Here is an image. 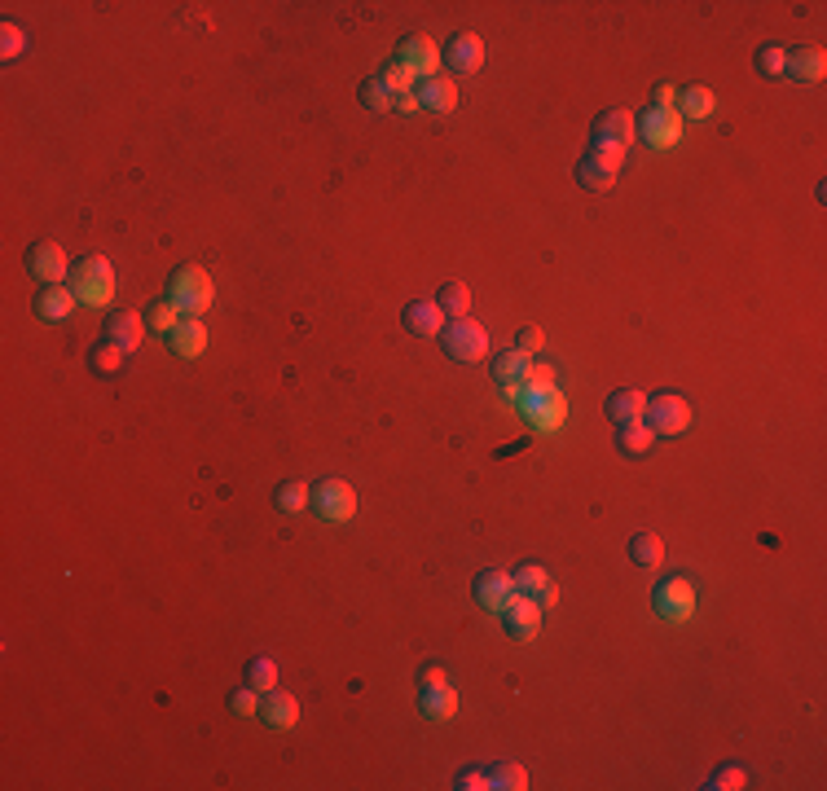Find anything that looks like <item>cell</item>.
I'll return each mask as SVG.
<instances>
[{
  "label": "cell",
  "instance_id": "obj_42",
  "mask_svg": "<svg viewBox=\"0 0 827 791\" xmlns=\"http://www.w3.org/2000/svg\"><path fill=\"white\" fill-rule=\"evenodd\" d=\"M515 348H520V352H528V356H533L537 348H542V330H537V326H524L520 334H515Z\"/></svg>",
  "mask_w": 827,
  "mask_h": 791
},
{
  "label": "cell",
  "instance_id": "obj_20",
  "mask_svg": "<svg viewBox=\"0 0 827 791\" xmlns=\"http://www.w3.org/2000/svg\"><path fill=\"white\" fill-rule=\"evenodd\" d=\"M401 326L410 330V334H440L445 330V313H440V304L436 299H414V304H405V313H401Z\"/></svg>",
  "mask_w": 827,
  "mask_h": 791
},
{
  "label": "cell",
  "instance_id": "obj_28",
  "mask_svg": "<svg viewBox=\"0 0 827 791\" xmlns=\"http://www.w3.org/2000/svg\"><path fill=\"white\" fill-rule=\"evenodd\" d=\"M713 106H718V97H713L709 88H682L678 93V115L682 119H709Z\"/></svg>",
  "mask_w": 827,
  "mask_h": 791
},
{
  "label": "cell",
  "instance_id": "obj_9",
  "mask_svg": "<svg viewBox=\"0 0 827 791\" xmlns=\"http://www.w3.org/2000/svg\"><path fill=\"white\" fill-rule=\"evenodd\" d=\"M396 62L414 75V80H432L440 71V44L427 40V36H405L396 44Z\"/></svg>",
  "mask_w": 827,
  "mask_h": 791
},
{
  "label": "cell",
  "instance_id": "obj_7",
  "mask_svg": "<svg viewBox=\"0 0 827 791\" xmlns=\"http://www.w3.org/2000/svg\"><path fill=\"white\" fill-rule=\"evenodd\" d=\"M652 603H656V611H660L665 620L682 625V620H687L691 611H696V585H691L687 576H665V581L656 585Z\"/></svg>",
  "mask_w": 827,
  "mask_h": 791
},
{
  "label": "cell",
  "instance_id": "obj_3",
  "mask_svg": "<svg viewBox=\"0 0 827 791\" xmlns=\"http://www.w3.org/2000/svg\"><path fill=\"white\" fill-rule=\"evenodd\" d=\"M625 163V150L621 146H608V141H594L586 150V159L577 163V185L581 189H594V194H608L616 185V172Z\"/></svg>",
  "mask_w": 827,
  "mask_h": 791
},
{
  "label": "cell",
  "instance_id": "obj_43",
  "mask_svg": "<svg viewBox=\"0 0 827 791\" xmlns=\"http://www.w3.org/2000/svg\"><path fill=\"white\" fill-rule=\"evenodd\" d=\"M674 102H678V88H669V84H656V88H652V106L674 110Z\"/></svg>",
  "mask_w": 827,
  "mask_h": 791
},
{
  "label": "cell",
  "instance_id": "obj_14",
  "mask_svg": "<svg viewBox=\"0 0 827 791\" xmlns=\"http://www.w3.org/2000/svg\"><path fill=\"white\" fill-rule=\"evenodd\" d=\"M638 137V124H634V110H603L599 124H594V141H608V146H621L630 150Z\"/></svg>",
  "mask_w": 827,
  "mask_h": 791
},
{
  "label": "cell",
  "instance_id": "obj_39",
  "mask_svg": "<svg viewBox=\"0 0 827 791\" xmlns=\"http://www.w3.org/2000/svg\"><path fill=\"white\" fill-rule=\"evenodd\" d=\"M744 783H748V774L740 770V765H722V770L709 778V787H713V791H740Z\"/></svg>",
  "mask_w": 827,
  "mask_h": 791
},
{
  "label": "cell",
  "instance_id": "obj_2",
  "mask_svg": "<svg viewBox=\"0 0 827 791\" xmlns=\"http://www.w3.org/2000/svg\"><path fill=\"white\" fill-rule=\"evenodd\" d=\"M71 286L75 295H80V304L88 308H106L110 299H115V269H110L106 255H88L71 269Z\"/></svg>",
  "mask_w": 827,
  "mask_h": 791
},
{
  "label": "cell",
  "instance_id": "obj_37",
  "mask_svg": "<svg viewBox=\"0 0 827 791\" xmlns=\"http://www.w3.org/2000/svg\"><path fill=\"white\" fill-rule=\"evenodd\" d=\"M229 712H238V717H260V690L256 686H238L234 695H229Z\"/></svg>",
  "mask_w": 827,
  "mask_h": 791
},
{
  "label": "cell",
  "instance_id": "obj_19",
  "mask_svg": "<svg viewBox=\"0 0 827 791\" xmlns=\"http://www.w3.org/2000/svg\"><path fill=\"white\" fill-rule=\"evenodd\" d=\"M528 374H533V356H528V352L511 348V352L493 356V383H498V387H506V392H515V387H524V383H528Z\"/></svg>",
  "mask_w": 827,
  "mask_h": 791
},
{
  "label": "cell",
  "instance_id": "obj_13",
  "mask_svg": "<svg viewBox=\"0 0 827 791\" xmlns=\"http://www.w3.org/2000/svg\"><path fill=\"white\" fill-rule=\"evenodd\" d=\"M471 594H476V603L484 611H502L515 598V576L511 572H480L476 585H471Z\"/></svg>",
  "mask_w": 827,
  "mask_h": 791
},
{
  "label": "cell",
  "instance_id": "obj_31",
  "mask_svg": "<svg viewBox=\"0 0 827 791\" xmlns=\"http://www.w3.org/2000/svg\"><path fill=\"white\" fill-rule=\"evenodd\" d=\"M660 559H665V545H660L656 532H638V537L630 541V563L634 567H660Z\"/></svg>",
  "mask_w": 827,
  "mask_h": 791
},
{
  "label": "cell",
  "instance_id": "obj_26",
  "mask_svg": "<svg viewBox=\"0 0 827 791\" xmlns=\"http://www.w3.org/2000/svg\"><path fill=\"white\" fill-rule=\"evenodd\" d=\"M652 440H656V431L647 427V422H625V427L616 431V449L630 453V458H643V453L652 449Z\"/></svg>",
  "mask_w": 827,
  "mask_h": 791
},
{
  "label": "cell",
  "instance_id": "obj_24",
  "mask_svg": "<svg viewBox=\"0 0 827 791\" xmlns=\"http://www.w3.org/2000/svg\"><path fill=\"white\" fill-rule=\"evenodd\" d=\"M168 348H172L176 356H198V352H203V348H207V326H203V317H185L181 326L168 334Z\"/></svg>",
  "mask_w": 827,
  "mask_h": 791
},
{
  "label": "cell",
  "instance_id": "obj_45",
  "mask_svg": "<svg viewBox=\"0 0 827 791\" xmlns=\"http://www.w3.org/2000/svg\"><path fill=\"white\" fill-rule=\"evenodd\" d=\"M392 110H396V115H414V110H418V97H414V93H401V97L392 102Z\"/></svg>",
  "mask_w": 827,
  "mask_h": 791
},
{
  "label": "cell",
  "instance_id": "obj_35",
  "mask_svg": "<svg viewBox=\"0 0 827 791\" xmlns=\"http://www.w3.org/2000/svg\"><path fill=\"white\" fill-rule=\"evenodd\" d=\"M753 66L766 75V80H779V75H784V66H788V53L779 49V44H762V49H757V58H753Z\"/></svg>",
  "mask_w": 827,
  "mask_h": 791
},
{
  "label": "cell",
  "instance_id": "obj_1",
  "mask_svg": "<svg viewBox=\"0 0 827 791\" xmlns=\"http://www.w3.org/2000/svg\"><path fill=\"white\" fill-rule=\"evenodd\" d=\"M168 299L181 308L185 317H203L207 308H212V299H216V286L198 264H181V269L168 277Z\"/></svg>",
  "mask_w": 827,
  "mask_h": 791
},
{
  "label": "cell",
  "instance_id": "obj_12",
  "mask_svg": "<svg viewBox=\"0 0 827 791\" xmlns=\"http://www.w3.org/2000/svg\"><path fill=\"white\" fill-rule=\"evenodd\" d=\"M440 62H449V71H458V75H476L484 66V40L471 36V31H458L440 49Z\"/></svg>",
  "mask_w": 827,
  "mask_h": 791
},
{
  "label": "cell",
  "instance_id": "obj_36",
  "mask_svg": "<svg viewBox=\"0 0 827 791\" xmlns=\"http://www.w3.org/2000/svg\"><path fill=\"white\" fill-rule=\"evenodd\" d=\"M247 682L260 690V695H269V690H278V664L269 660V655H260V660H251L247 668Z\"/></svg>",
  "mask_w": 827,
  "mask_h": 791
},
{
  "label": "cell",
  "instance_id": "obj_44",
  "mask_svg": "<svg viewBox=\"0 0 827 791\" xmlns=\"http://www.w3.org/2000/svg\"><path fill=\"white\" fill-rule=\"evenodd\" d=\"M427 682H449L445 664H427V668H423V677H418V686H427Z\"/></svg>",
  "mask_w": 827,
  "mask_h": 791
},
{
  "label": "cell",
  "instance_id": "obj_17",
  "mask_svg": "<svg viewBox=\"0 0 827 791\" xmlns=\"http://www.w3.org/2000/svg\"><path fill=\"white\" fill-rule=\"evenodd\" d=\"M823 71H827V53L819 49V44H801L797 53H788V66H784L788 80H797V84H819V80H823Z\"/></svg>",
  "mask_w": 827,
  "mask_h": 791
},
{
  "label": "cell",
  "instance_id": "obj_29",
  "mask_svg": "<svg viewBox=\"0 0 827 791\" xmlns=\"http://www.w3.org/2000/svg\"><path fill=\"white\" fill-rule=\"evenodd\" d=\"M181 321H185V313L172 304L168 295H163V299H154V304L146 308V326H150V330H159L163 339H168V334H172L176 326H181Z\"/></svg>",
  "mask_w": 827,
  "mask_h": 791
},
{
  "label": "cell",
  "instance_id": "obj_10",
  "mask_svg": "<svg viewBox=\"0 0 827 791\" xmlns=\"http://www.w3.org/2000/svg\"><path fill=\"white\" fill-rule=\"evenodd\" d=\"M638 124V137L647 141V146H656V150H669V146H678V137H682V115L678 110H643V115L634 119Z\"/></svg>",
  "mask_w": 827,
  "mask_h": 791
},
{
  "label": "cell",
  "instance_id": "obj_32",
  "mask_svg": "<svg viewBox=\"0 0 827 791\" xmlns=\"http://www.w3.org/2000/svg\"><path fill=\"white\" fill-rule=\"evenodd\" d=\"M392 102H396V97H392V88L383 84L379 75H370V80H361V106H366V110H374V115H388V110H392Z\"/></svg>",
  "mask_w": 827,
  "mask_h": 791
},
{
  "label": "cell",
  "instance_id": "obj_22",
  "mask_svg": "<svg viewBox=\"0 0 827 791\" xmlns=\"http://www.w3.org/2000/svg\"><path fill=\"white\" fill-rule=\"evenodd\" d=\"M80 308V295L71 291V286H44L36 295V317L40 321H66Z\"/></svg>",
  "mask_w": 827,
  "mask_h": 791
},
{
  "label": "cell",
  "instance_id": "obj_23",
  "mask_svg": "<svg viewBox=\"0 0 827 791\" xmlns=\"http://www.w3.org/2000/svg\"><path fill=\"white\" fill-rule=\"evenodd\" d=\"M146 330H150L146 317H137V313H110V321H106V339H115L124 352H137Z\"/></svg>",
  "mask_w": 827,
  "mask_h": 791
},
{
  "label": "cell",
  "instance_id": "obj_8",
  "mask_svg": "<svg viewBox=\"0 0 827 791\" xmlns=\"http://www.w3.org/2000/svg\"><path fill=\"white\" fill-rule=\"evenodd\" d=\"M27 273L36 277L40 286H66L71 282V264H66V251L58 242H36L27 251Z\"/></svg>",
  "mask_w": 827,
  "mask_h": 791
},
{
  "label": "cell",
  "instance_id": "obj_5",
  "mask_svg": "<svg viewBox=\"0 0 827 791\" xmlns=\"http://www.w3.org/2000/svg\"><path fill=\"white\" fill-rule=\"evenodd\" d=\"M440 343H445V352L454 356V361L476 365V361H484V352H489V330L476 326V321H467V317H458V321H449V326L440 330Z\"/></svg>",
  "mask_w": 827,
  "mask_h": 791
},
{
  "label": "cell",
  "instance_id": "obj_41",
  "mask_svg": "<svg viewBox=\"0 0 827 791\" xmlns=\"http://www.w3.org/2000/svg\"><path fill=\"white\" fill-rule=\"evenodd\" d=\"M454 787H458V791H480V787H489V774L476 770V765H467V770L454 778Z\"/></svg>",
  "mask_w": 827,
  "mask_h": 791
},
{
  "label": "cell",
  "instance_id": "obj_27",
  "mask_svg": "<svg viewBox=\"0 0 827 791\" xmlns=\"http://www.w3.org/2000/svg\"><path fill=\"white\" fill-rule=\"evenodd\" d=\"M124 348H119L115 339H102V343H93L88 348V365H93V374H119L124 370Z\"/></svg>",
  "mask_w": 827,
  "mask_h": 791
},
{
  "label": "cell",
  "instance_id": "obj_33",
  "mask_svg": "<svg viewBox=\"0 0 827 791\" xmlns=\"http://www.w3.org/2000/svg\"><path fill=\"white\" fill-rule=\"evenodd\" d=\"M436 304H440V313H449V317H467V308H471V291L462 282H445L440 286V295H436Z\"/></svg>",
  "mask_w": 827,
  "mask_h": 791
},
{
  "label": "cell",
  "instance_id": "obj_38",
  "mask_svg": "<svg viewBox=\"0 0 827 791\" xmlns=\"http://www.w3.org/2000/svg\"><path fill=\"white\" fill-rule=\"evenodd\" d=\"M379 80L392 88V97H401V93H414V75L405 71V66L396 62V58H392V62H388V66H383V71H379Z\"/></svg>",
  "mask_w": 827,
  "mask_h": 791
},
{
  "label": "cell",
  "instance_id": "obj_40",
  "mask_svg": "<svg viewBox=\"0 0 827 791\" xmlns=\"http://www.w3.org/2000/svg\"><path fill=\"white\" fill-rule=\"evenodd\" d=\"M0 40H5V44H0V53H5V58H18V53L27 49V36H22L14 22H5V27H0Z\"/></svg>",
  "mask_w": 827,
  "mask_h": 791
},
{
  "label": "cell",
  "instance_id": "obj_18",
  "mask_svg": "<svg viewBox=\"0 0 827 791\" xmlns=\"http://www.w3.org/2000/svg\"><path fill=\"white\" fill-rule=\"evenodd\" d=\"M418 712H423V717H432V721H454V712H458L454 686H449V682L418 686Z\"/></svg>",
  "mask_w": 827,
  "mask_h": 791
},
{
  "label": "cell",
  "instance_id": "obj_15",
  "mask_svg": "<svg viewBox=\"0 0 827 791\" xmlns=\"http://www.w3.org/2000/svg\"><path fill=\"white\" fill-rule=\"evenodd\" d=\"M515 594L537 598L542 607H555V603H559V589H555V581H550V572H546L542 563H524L520 572H515Z\"/></svg>",
  "mask_w": 827,
  "mask_h": 791
},
{
  "label": "cell",
  "instance_id": "obj_16",
  "mask_svg": "<svg viewBox=\"0 0 827 791\" xmlns=\"http://www.w3.org/2000/svg\"><path fill=\"white\" fill-rule=\"evenodd\" d=\"M414 97H418V110H432V115H449V110L458 106V84L454 80H418L414 84Z\"/></svg>",
  "mask_w": 827,
  "mask_h": 791
},
{
  "label": "cell",
  "instance_id": "obj_6",
  "mask_svg": "<svg viewBox=\"0 0 827 791\" xmlns=\"http://www.w3.org/2000/svg\"><path fill=\"white\" fill-rule=\"evenodd\" d=\"M643 422L656 431V436H669V440H674V436H682V431L691 427V405H687V400H682L678 392H660V396L647 400Z\"/></svg>",
  "mask_w": 827,
  "mask_h": 791
},
{
  "label": "cell",
  "instance_id": "obj_11",
  "mask_svg": "<svg viewBox=\"0 0 827 791\" xmlns=\"http://www.w3.org/2000/svg\"><path fill=\"white\" fill-rule=\"evenodd\" d=\"M498 616H502V629L520 642H533L537 629H542V603H537V598H524V594H515Z\"/></svg>",
  "mask_w": 827,
  "mask_h": 791
},
{
  "label": "cell",
  "instance_id": "obj_30",
  "mask_svg": "<svg viewBox=\"0 0 827 791\" xmlns=\"http://www.w3.org/2000/svg\"><path fill=\"white\" fill-rule=\"evenodd\" d=\"M489 787L493 791H524L528 787V770L524 765H515V761H498V765H489Z\"/></svg>",
  "mask_w": 827,
  "mask_h": 791
},
{
  "label": "cell",
  "instance_id": "obj_21",
  "mask_svg": "<svg viewBox=\"0 0 827 791\" xmlns=\"http://www.w3.org/2000/svg\"><path fill=\"white\" fill-rule=\"evenodd\" d=\"M295 717H300V704H295V695H286V690H269V695L260 699V721L269 730H291Z\"/></svg>",
  "mask_w": 827,
  "mask_h": 791
},
{
  "label": "cell",
  "instance_id": "obj_4",
  "mask_svg": "<svg viewBox=\"0 0 827 791\" xmlns=\"http://www.w3.org/2000/svg\"><path fill=\"white\" fill-rule=\"evenodd\" d=\"M308 510L326 523H348L357 515V493H352V484H344V479H322L308 493Z\"/></svg>",
  "mask_w": 827,
  "mask_h": 791
},
{
  "label": "cell",
  "instance_id": "obj_34",
  "mask_svg": "<svg viewBox=\"0 0 827 791\" xmlns=\"http://www.w3.org/2000/svg\"><path fill=\"white\" fill-rule=\"evenodd\" d=\"M308 493H313V488H308L304 479H286L278 493H273V501H278L282 515H295V510H304V506H308Z\"/></svg>",
  "mask_w": 827,
  "mask_h": 791
},
{
  "label": "cell",
  "instance_id": "obj_25",
  "mask_svg": "<svg viewBox=\"0 0 827 791\" xmlns=\"http://www.w3.org/2000/svg\"><path fill=\"white\" fill-rule=\"evenodd\" d=\"M643 414H647V396L634 392V387H621V392L608 396V418L616 422V427H625V422H643Z\"/></svg>",
  "mask_w": 827,
  "mask_h": 791
}]
</instances>
